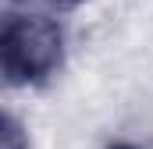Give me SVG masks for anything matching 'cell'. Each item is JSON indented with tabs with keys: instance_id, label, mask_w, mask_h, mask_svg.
Returning a JSON list of instances; mask_svg holds the SVG:
<instances>
[{
	"instance_id": "1",
	"label": "cell",
	"mask_w": 153,
	"mask_h": 149,
	"mask_svg": "<svg viewBox=\"0 0 153 149\" xmlns=\"http://www.w3.org/2000/svg\"><path fill=\"white\" fill-rule=\"evenodd\" d=\"M64 64V29L46 14H7L0 29V68L7 85H39Z\"/></svg>"
},
{
	"instance_id": "2",
	"label": "cell",
	"mask_w": 153,
	"mask_h": 149,
	"mask_svg": "<svg viewBox=\"0 0 153 149\" xmlns=\"http://www.w3.org/2000/svg\"><path fill=\"white\" fill-rule=\"evenodd\" d=\"M0 149H29V139L14 114H4V121H0Z\"/></svg>"
},
{
	"instance_id": "3",
	"label": "cell",
	"mask_w": 153,
	"mask_h": 149,
	"mask_svg": "<svg viewBox=\"0 0 153 149\" xmlns=\"http://www.w3.org/2000/svg\"><path fill=\"white\" fill-rule=\"evenodd\" d=\"M11 4H18V7H43V11H71L78 4H85V0H11Z\"/></svg>"
},
{
	"instance_id": "4",
	"label": "cell",
	"mask_w": 153,
	"mask_h": 149,
	"mask_svg": "<svg viewBox=\"0 0 153 149\" xmlns=\"http://www.w3.org/2000/svg\"><path fill=\"white\" fill-rule=\"evenodd\" d=\"M111 149H135V146H125V142H121V146H111Z\"/></svg>"
}]
</instances>
